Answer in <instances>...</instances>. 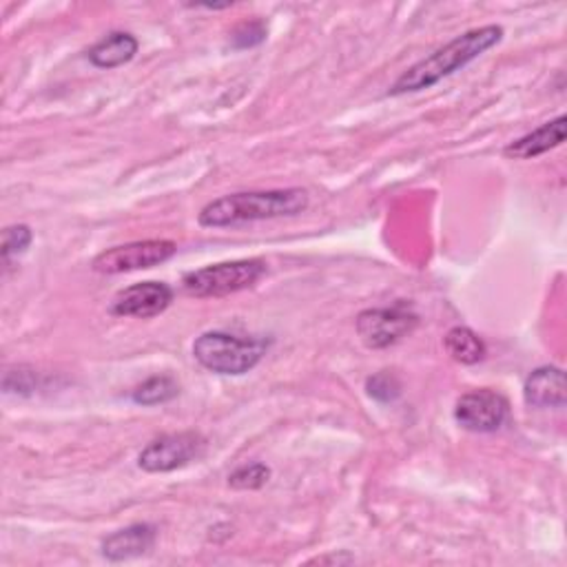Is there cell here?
Returning a JSON list of instances; mask_svg holds the SVG:
<instances>
[{
    "mask_svg": "<svg viewBox=\"0 0 567 567\" xmlns=\"http://www.w3.org/2000/svg\"><path fill=\"white\" fill-rule=\"evenodd\" d=\"M501 39H503V30L497 25L470 30V32L457 36L455 41H450L448 45H444L441 50H437L435 54L415 63L411 69H406L395 80L391 94L402 96V94L424 91V89L437 85L439 80L448 78L450 74L464 69L468 63L477 61L479 56H483L488 50L499 45Z\"/></svg>",
    "mask_w": 567,
    "mask_h": 567,
    "instance_id": "6da1fadb",
    "label": "cell"
},
{
    "mask_svg": "<svg viewBox=\"0 0 567 567\" xmlns=\"http://www.w3.org/2000/svg\"><path fill=\"white\" fill-rule=\"evenodd\" d=\"M308 209V194L304 188H275V192L233 194L209 203L198 222L207 229L240 227L260 220L293 218Z\"/></svg>",
    "mask_w": 567,
    "mask_h": 567,
    "instance_id": "7a4b0ae2",
    "label": "cell"
},
{
    "mask_svg": "<svg viewBox=\"0 0 567 567\" xmlns=\"http://www.w3.org/2000/svg\"><path fill=\"white\" fill-rule=\"evenodd\" d=\"M264 352V339H242L222 330H209L194 344V357L200 366L218 374H244L260 363Z\"/></svg>",
    "mask_w": 567,
    "mask_h": 567,
    "instance_id": "3957f363",
    "label": "cell"
},
{
    "mask_svg": "<svg viewBox=\"0 0 567 567\" xmlns=\"http://www.w3.org/2000/svg\"><path fill=\"white\" fill-rule=\"evenodd\" d=\"M266 275L262 260H236L184 275L182 288L192 297H227L255 286Z\"/></svg>",
    "mask_w": 567,
    "mask_h": 567,
    "instance_id": "277c9868",
    "label": "cell"
},
{
    "mask_svg": "<svg viewBox=\"0 0 567 567\" xmlns=\"http://www.w3.org/2000/svg\"><path fill=\"white\" fill-rule=\"evenodd\" d=\"M417 324V313L400 302L393 308H370L359 313L357 332L368 348H389L411 335Z\"/></svg>",
    "mask_w": 567,
    "mask_h": 567,
    "instance_id": "5b68a950",
    "label": "cell"
},
{
    "mask_svg": "<svg viewBox=\"0 0 567 567\" xmlns=\"http://www.w3.org/2000/svg\"><path fill=\"white\" fill-rule=\"evenodd\" d=\"M207 441L198 433H173L153 439L138 457L144 472H171L205 455Z\"/></svg>",
    "mask_w": 567,
    "mask_h": 567,
    "instance_id": "8992f818",
    "label": "cell"
},
{
    "mask_svg": "<svg viewBox=\"0 0 567 567\" xmlns=\"http://www.w3.org/2000/svg\"><path fill=\"white\" fill-rule=\"evenodd\" d=\"M175 251H177V244L171 240H142V242H131V244L102 251L91 266L96 273L118 275V273L157 266L171 260Z\"/></svg>",
    "mask_w": 567,
    "mask_h": 567,
    "instance_id": "52a82bcc",
    "label": "cell"
},
{
    "mask_svg": "<svg viewBox=\"0 0 567 567\" xmlns=\"http://www.w3.org/2000/svg\"><path fill=\"white\" fill-rule=\"evenodd\" d=\"M508 400L494 391H472L457 402L455 419L470 433H497L508 419Z\"/></svg>",
    "mask_w": 567,
    "mask_h": 567,
    "instance_id": "ba28073f",
    "label": "cell"
},
{
    "mask_svg": "<svg viewBox=\"0 0 567 567\" xmlns=\"http://www.w3.org/2000/svg\"><path fill=\"white\" fill-rule=\"evenodd\" d=\"M173 302V291L162 282H142L120 291L111 310L120 317L149 319L164 313Z\"/></svg>",
    "mask_w": 567,
    "mask_h": 567,
    "instance_id": "9c48e42d",
    "label": "cell"
},
{
    "mask_svg": "<svg viewBox=\"0 0 567 567\" xmlns=\"http://www.w3.org/2000/svg\"><path fill=\"white\" fill-rule=\"evenodd\" d=\"M527 406L563 408L565 406V372L556 366L536 368L523 386Z\"/></svg>",
    "mask_w": 567,
    "mask_h": 567,
    "instance_id": "30bf717a",
    "label": "cell"
},
{
    "mask_svg": "<svg viewBox=\"0 0 567 567\" xmlns=\"http://www.w3.org/2000/svg\"><path fill=\"white\" fill-rule=\"evenodd\" d=\"M155 545V527L146 523L129 525L124 530L113 532L102 541V554L107 560H129L151 552Z\"/></svg>",
    "mask_w": 567,
    "mask_h": 567,
    "instance_id": "8fae6325",
    "label": "cell"
},
{
    "mask_svg": "<svg viewBox=\"0 0 567 567\" xmlns=\"http://www.w3.org/2000/svg\"><path fill=\"white\" fill-rule=\"evenodd\" d=\"M565 124H567L565 116H558L556 120L545 122L543 127H538L532 133L512 142L505 149V155L514 157V160H530V157L543 155V153L560 146L565 140Z\"/></svg>",
    "mask_w": 567,
    "mask_h": 567,
    "instance_id": "7c38bea8",
    "label": "cell"
},
{
    "mask_svg": "<svg viewBox=\"0 0 567 567\" xmlns=\"http://www.w3.org/2000/svg\"><path fill=\"white\" fill-rule=\"evenodd\" d=\"M135 54H138V41L127 32H113L89 50V61L100 69H116L133 61Z\"/></svg>",
    "mask_w": 567,
    "mask_h": 567,
    "instance_id": "4fadbf2b",
    "label": "cell"
},
{
    "mask_svg": "<svg viewBox=\"0 0 567 567\" xmlns=\"http://www.w3.org/2000/svg\"><path fill=\"white\" fill-rule=\"evenodd\" d=\"M446 350H448V355L455 361L466 363V366L479 363L486 357L483 339L475 330H470L466 326H455V328L448 330V335H446Z\"/></svg>",
    "mask_w": 567,
    "mask_h": 567,
    "instance_id": "5bb4252c",
    "label": "cell"
},
{
    "mask_svg": "<svg viewBox=\"0 0 567 567\" xmlns=\"http://www.w3.org/2000/svg\"><path fill=\"white\" fill-rule=\"evenodd\" d=\"M177 391H179V386L173 377L157 374V377H151V380H146L144 384H140L133 391L131 400L142 406H157V404L171 402L177 395Z\"/></svg>",
    "mask_w": 567,
    "mask_h": 567,
    "instance_id": "9a60e30c",
    "label": "cell"
},
{
    "mask_svg": "<svg viewBox=\"0 0 567 567\" xmlns=\"http://www.w3.org/2000/svg\"><path fill=\"white\" fill-rule=\"evenodd\" d=\"M366 391H368V395L372 400L382 402V404H391V402H395L402 395V384H400V380H397L393 372L382 370V372L372 374L370 380L366 382Z\"/></svg>",
    "mask_w": 567,
    "mask_h": 567,
    "instance_id": "2e32d148",
    "label": "cell"
},
{
    "mask_svg": "<svg viewBox=\"0 0 567 567\" xmlns=\"http://www.w3.org/2000/svg\"><path fill=\"white\" fill-rule=\"evenodd\" d=\"M271 477V470L264 464H249L238 468L229 477V486L236 490H258L262 488Z\"/></svg>",
    "mask_w": 567,
    "mask_h": 567,
    "instance_id": "e0dca14e",
    "label": "cell"
},
{
    "mask_svg": "<svg viewBox=\"0 0 567 567\" xmlns=\"http://www.w3.org/2000/svg\"><path fill=\"white\" fill-rule=\"evenodd\" d=\"M32 240H34L32 229L25 227V225H17V227L6 229V233H3V260L10 262L12 258L23 255L30 249Z\"/></svg>",
    "mask_w": 567,
    "mask_h": 567,
    "instance_id": "ac0fdd59",
    "label": "cell"
},
{
    "mask_svg": "<svg viewBox=\"0 0 567 567\" xmlns=\"http://www.w3.org/2000/svg\"><path fill=\"white\" fill-rule=\"evenodd\" d=\"M266 39V25L262 21H253V23H244L240 25L233 34H231V43L236 50H249L255 47L260 43H264Z\"/></svg>",
    "mask_w": 567,
    "mask_h": 567,
    "instance_id": "d6986e66",
    "label": "cell"
}]
</instances>
